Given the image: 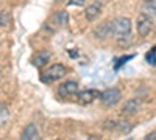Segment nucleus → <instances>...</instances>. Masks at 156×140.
I'll use <instances>...</instances> for the list:
<instances>
[{
	"label": "nucleus",
	"instance_id": "obj_3",
	"mask_svg": "<svg viewBox=\"0 0 156 140\" xmlns=\"http://www.w3.org/2000/svg\"><path fill=\"white\" fill-rule=\"evenodd\" d=\"M122 98V94L119 89H115V87H111V89H106V90H103L100 94V101L103 104H105L106 108H112L115 106L117 103L120 101Z\"/></svg>",
	"mask_w": 156,
	"mask_h": 140
},
{
	"label": "nucleus",
	"instance_id": "obj_18",
	"mask_svg": "<svg viewBox=\"0 0 156 140\" xmlns=\"http://www.w3.org/2000/svg\"><path fill=\"white\" fill-rule=\"evenodd\" d=\"M144 140H156V131H153V132H150V134H147Z\"/></svg>",
	"mask_w": 156,
	"mask_h": 140
},
{
	"label": "nucleus",
	"instance_id": "obj_13",
	"mask_svg": "<svg viewBox=\"0 0 156 140\" xmlns=\"http://www.w3.org/2000/svg\"><path fill=\"white\" fill-rule=\"evenodd\" d=\"M9 118V111L5 104H0V128L2 126H5V123L8 121Z\"/></svg>",
	"mask_w": 156,
	"mask_h": 140
},
{
	"label": "nucleus",
	"instance_id": "obj_14",
	"mask_svg": "<svg viewBox=\"0 0 156 140\" xmlns=\"http://www.w3.org/2000/svg\"><path fill=\"white\" fill-rule=\"evenodd\" d=\"M114 128H117V129H119L120 132H128L129 129H131V126H129L126 121H115Z\"/></svg>",
	"mask_w": 156,
	"mask_h": 140
},
{
	"label": "nucleus",
	"instance_id": "obj_1",
	"mask_svg": "<svg viewBox=\"0 0 156 140\" xmlns=\"http://www.w3.org/2000/svg\"><path fill=\"white\" fill-rule=\"evenodd\" d=\"M131 33V20L126 17H117L109 22V36H114L117 39H123Z\"/></svg>",
	"mask_w": 156,
	"mask_h": 140
},
{
	"label": "nucleus",
	"instance_id": "obj_11",
	"mask_svg": "<svg viewBox=\"0 0 156 140\" xmlns=\"http://www.w3.org/2000/svg\"><path fill=\"white\" fill-rule=\"evenodd\" d=\"M140 14H145L148 17L154 16L156 14V0H145L142 3V12Z\"/></svg>",
	"mask_w": 156,
	"mask_h": 140
},
{
	"label": "nucleus",
	"instance_id": "obj_20",
	"mask_svg": "<svg viewBox=\"0 0 156 140\" xmlns=\"http://www.w3.org/2000/svg\"><path fill=\"white\" fill-rule=\"evenodd\" d=\"M0 80H2V75H0Z\"/></svg>",
	"mask_w": 156,
	"mask_h": 140
},
{
	"label": "nucleus",
	"instance_id": "obj_10",
	"mask_svg": "<svg viewBox=\"0 0 156 140\" xmlns=\"http://www.w3.org/2000/svg\"><path fill=\"white\" fill-rule=\"evenodd\" d=\"M50 61V53L48 52H39L34 58H33V64L37 67V69H41L44 67L47 62Z\"/></svg>",
	"mask_w": 156,
	"mask_h": 140
},
{
	"label": "nucleus",
	"instance_id": "obj_5",
	"mask_svg": "<svg viewBox=\"0 0 156 140\" xmlns=\"http://www.w3.org/2000/svg\"><path fill=\"white\" fill-rule=\"evenodd\" d=\"M136 28H137L139 36H147V34L151 31V28H153L151 17H148V16H145V14H140V16L137 17Z\"/></svg>",
	"mask_w": 156,
	"mask_h": 140
},
{
	"label": "nucleus",
	"instance_id": "obj_21",
	"mask_svg": "<svg viewBox=\"0 0 156 140\" xmlns=\"http://www.w3.org/2000/svg\"><path fill=\"white\" fill-rule=\"evenodd\" d=\"M58 2H61V0H58Z\"/></svg>",
	"mask_w": 156,
	"mask_h": 140
},
{
	"label": "nucleus",
	"instance_id": "obj_4",
	"mask_svg": "<svg viewBox=\"0 0 156 140\" xmlns=\"http://www.w3.org/2000/svg\"><path fill=\"white\" fill-rule=\"evenodd\" d=\"M58 97L59 98H69V97H75L78 95V84L75 81H66L62 83L59 87H58Z\"/></svg>",
	"mask_w": 156,
	"mask_h": 140
},
{
	"label": "nucleus",
	"instance_id": "obj_12",
	"mask_svg": "<svg viewBox=\"0 0 156 140\" xmlns=\"http://www.w3.org/2000/svg\"><path fill=\"white\" fill-rule=\"evenodd\" d=\"M53 22H55L56 25H66V23L69 22V14H67V11H64V9L56 11L55 16H53Z\"/></svg>",
	"mask_w": 156,
	"mask_h": 140
},
{
	"label": "nucleus",
	"instance_id": "obj_17",
	"mask_svg": "<svg viewBox=\"0 0 156 140\" xmlns=\"http://www.w3.org/2000/svg\"><path fill=\"white\" fill-rule=\"evenodd\" d=\"M86 0H69V5H75V6H81L84 5Z\"/></svg>",
	"mask_w": 156,
	"mask_h": 140
},
{
	"label": "nucleus",
	"instance_id": "obj_6",
	"mask_svg": "<svg viewBox=\"0 0 156 140\" xmlns=\"http://www.w3.org/2000/svg\"><path fill=\"white\" fill-rule=\"evenodd\" d=\"M78 101L81 104H90L92 101H95L97 98H100V92L98 90H94V89H89V90H83L76 95Z\"/></svg>",
	"mask_w": 156,
	"mask_h": 140
},
{
	"label": "nucleus",
	"instance_id": "obj_15",
	"mask_svg": "<svg viewBox=\"0 0 156 140\" xmlns=\"http://www.w3.org/2000/svg\"><path fill=\"white\" fill-rule=\"evenodd\" d=\"M147 62L151 66H156V47L151 50V52L147 53Z\"/></svg>",
	"mask_w": 156,
	"mask_h": 140
},
{
	"label": "nucleus",
	"instance_id": "obj_19",
	"mask_svg": "<svg viewBox=\"0 0 156 140\" xmlns=\"http://www.w3.org/2000/svg\"><path fill=\"white\" fill-rule=\"evenodd\" d=\"M87 140H101V138H100L98 135H89V138H87Z\"/></svg>",
	"mask_w": 156,
	"mask_h": 140
},
{
	"label": "nucleus",
	"instance_id": "obj_2",
	"mask_svg": "<svg viewBox=\"0 0 156 140\" xmlns=\"http://www.w3.org/2000/svg\"><path fill=\"white\" fill-rule=\"evenodd\" d=\"M67 73V69L61 66V64H55L51 66L48 70H45L42 75H41V81L45 83V84H50V83H55L58 80H61L62 76H66Z\"/></svg>",
	"mask_w": 156,
	"mask_h": 140
},
{
	"label": "nucleus",
	"instance_id": "obj_9",
	"mask_svg": "<svg viewBox=\"0 0 156 140\" xmlns=\"http://www.w3.org/2000/svg\"><path fill=\"white\" fill-rule=\"evenodd\" d=\"M37 135H39L37 134V128L33 123H30L28 126H25V129H23V132H22L19 140H39Z\"/></svg>",
	"mask_w": 156,
	"mask_h": 140
},
{
	"label": "nucleus",
	"instance_id": "obj_8",
	"mask_svg": "<svg viewBox=\"0 0 156 140\" xmlns=\"http://www.w3.org/2000/svg\"><path fill=\"white\" fill-rule=\"evenodd\" d=\"M139 108H140V103L136 98L128 100L125 103V106L122 108V114H123V115H134V114L139 111Z\"/></svg>",
	"mask_w": 156,
	"mask_h": 140
},
{
	"label": "nucleus",
	"instance_id": "obj_16",
	"mask_svg": "<svg viewBox=\"0 0 156 140\" xmlns=\"http://www.w3.org/2000/svg\"><path fill=\"white\" fill-rule=\"evenodd\" d=\"M8 23H9V16H8V12L0 11V27H6Z\"/></svg>",
	"mask_w": 156,
	"mask_h": 140
},
{
	"label": "nucleus",
	"instance_id": "obj_7",
	"mask_svg": "<svg viewBox=\"0 0 156 140\" xmlns=\"http://www.w3.org/2000/svg\"><path fill=\"white\" fill-rule=\"evenodd\" d=\"M100 12H101V3H100V2H95V3H92V5L87 6L84 16H86L87 20L92 22V20H95V19L100 16Z\"/></svg>",
	"mask_w": 156,
	"mask_h": 140
}]
</instances>
